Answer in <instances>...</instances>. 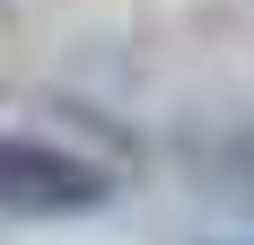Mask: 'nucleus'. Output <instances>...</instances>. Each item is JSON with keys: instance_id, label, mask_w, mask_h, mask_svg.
<instances>
[{"instance_id": "nucleus-1", "label": "nucleus", "mask_w": 254, "mask_h": 245, "mask_svg": "<svg viewBox=\"0 0 254 245\" xmlns=\"http://www.w3.org/2000/svg\"><path fill=\"white\" fill-rule=\"evenodd\" d=\"M114 201V175L35 131H0V219H88Z\"/></svg>"}, {"instance_id": "nucleus-2", "label": "nucleus", "mask_w": 254, "mask_h": 245, "mask_svg": "<svg viewBox=\"0 0 254 245\" xmlns=\"http://www.w3.org/2000/svg\"><path fill=\"white\" fill-rule=\"evenodd\" d=\"M228 175H237V193L254 201V122L237 131V140H228Z\"/></svg>"}, {"instance_id": "nucleus-3", "label": "nucleus", "mask_w": 254, "mask_h": 245, "mask_svg": "<svg viewBox=\"0 0 254 245\" xmlns=\"http://www.w3.org/2000/svg\"><path fill=\"white\" fill-rule=\"evenodd\" d=\"M202 245H254V237H202Z\"/></svg>"}]
</instances>
